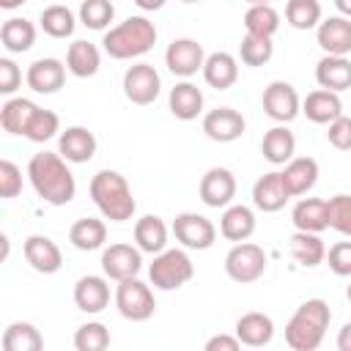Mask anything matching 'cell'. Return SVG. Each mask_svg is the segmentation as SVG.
<instances>
[{"instance_id":"49","label":"cell","mask_w":351,"mask_h":351,"mask_svg":"<svg viewBox=\"0 0 351 351\" xmlns=\"http://www.w3.org/2000/svg\"><path fill=\"white\" fill-rule=\"evenodd\" d=\"M241 340L236 335H214L206 340V351H239Z\"/></svg>"},{"instance_id":"48","label":"cell","mask_w":351,"mask_h":351,"mask_svg":"<svg viewBox=\"0 0 351 351\" xmlns=\"http://www.w3.org/2000/svg\"><path fill=\"white\" fill-rule=\"evenodd\" d=\"M22 85V71L11 58H0V93L11 96Z\"/></svg>"},{"instance_id":"22","label":"cell","mask_w":351,"mask_h":351,"mask_svg":"<svg viewBox=\"0 0 351 351\" xmlns=\"http://www.w3.org/2000/svg\"><path fill=\"white\" fill-rule=\"evenodd\" d=\"M315 82L326 90L343 93L351 88V60L348 55H324L315 66Z\"/></svg>"},{"instance_id":"13","label":"cell","mask_w":351,"mask_h":351,"mask_svg":"<svg viewBox=\"0 0 351 351\" xmlns=\"http://www.w3.org/2000/svg\"><path fill=\"white\" fill-rule=\"evenodd\" d=\"M197 192L208 208H225L236 197V176L228 167H208L200 178Z\"/></svg>"},{"instance_id":"38","label":"cell","mask_w":351,"mask_h":351,"mask_svg":"<svg viewBox=\"0 0 351 351\" xmlns=\"http://www.w3.org/2000/svg\"><path fill=\"white\" fill-rule=\"evenodd\" d=\"M38 25L41 30L49 36V38H69L77 27V19H74V11L69 5H47L38 16Z\"/></svg>"},{"instance_id":"10","label":"cell","mask_w":351,"mask_h":351,"mask_svg":"<svg viewBox=\"0 0 351 351\" xmlns=\"http://www.w3.org/2000/svg\"><path fill=\"white\" fill-rule=\"evenodd\" d=\"M203 63H206V52L203 44L195 38H176L165 49V66L173 77L189 80L197 71H203Z\"/></svg>"},{"instance_id":"43","label":"cell","mask_w":351,"mask_h":351,"mask_svg":"<svg viewBox=\"0 0 351 351\" xmlns=\"http://www.w3.org/2000/svg\"><path fill=\"white\" fill-rule=\"evenodd\" d=\"M58 132H60V118H58V112L38 107V112L33 115V121H30L25 137H27L30 143H47V140H52Z\"/></svg>"},{"instance_id":"28","label":"cell","mask_w":351,"mask_h":351,"mask_svg":"<svg viewBox=\"0 0 351 351\" xmlns=\"http://www.w3.org/2000/svg\"><path fill=\"white\" fill-rule=\"evenodd\" d=\"M261 154L269 165H288L296 154V137L293 132L285 126V123H277L271 126L266 134H263V143H261Z\"/></svg>"},{"instance_id":"50","label":"cell","mask_w":351,"mask_h":351,"mask_svg":"<svg viewBox=\"0 0 351 351\" xmlns=\"http://www.w3.org/2000/svg\"><path fill=\"white\" fill-rule=\"evenodd\" d=\"M337 348L340 351H351V321L343 324V329L337 332Z\"/></svg>"},{"instance_id":"17","label":"cell","mask_w":351,"mask_h":351,"mask_svg":"<svg viewBox=\"0 0 351 351\" xmlns=\"http://www.w3.org/2000/svg\"><path fill=\"white\" fill-rule=\"evenodd\" d=\"M315 41L324 49V55H351V19L348 16L321 19L315 27Z\"/></svg>"},{"instance_id":"35","label":"cell","mask_w":351,"mask_h":351,"mask_svg":"<svg viewBox=\"0 0 351 351\" xmlns=\"http://www.w3.org/2000/svg\"><path fill=\"white\" fill-rule=\"evenodd\" d=\"M69 241L82 252L101 250L107 241V225L96 217H82L69 228Z\"/></svg>"},{"instance_id":"23","label":"cell","mask_w":351,"mask_h":351,"mask_svg":"<svg viewBox=\"0 0 351 351\" xmlns=\"http://www.w3.org/2000/svg\"><path fill=\"white\" fill-rule=\"evenodd\" d=\"M167 107L170 112L178 118V121H195L200 112H203V90L189 82V80H181L170 88V96H167Z\"/></svg>"},{"instance_id":"6","label":"cell","mask_w":351,"mask_h":351,"mask_svg":"<svg viewBox=\"0 0 351 351\" xmlns=\"http://www.w3.org/2000/svg\"><path fill=\"white\" fill-rule=\"evenodd\" d=\"M263 271H266V252L252 241H236L225 255V274L233 282L250 285L261 280Z\"/></svg>"},{"instance_id":"46","label":"cell","mask_w":351,"mask_h":351,"mask_svg":"<svg viewBox=\"0 0 351 351\" xmlns=\"http://www.w3.org/2000/svg\"><path fill=\"white\" fill-rule=\"evenodd\" d=\"M326 263L332 274L337 277H351V241H337L326 252Z\"/></svg>"},{"instance_id":"24","label":"cell","mask_w":351,"mask_h":351,"mask_svg":"<svg viewBox=\"0 0 351 351\" xmlns=\"http://www.w3.org/2000/svg\"><path fill=\"white\" fill-rule=\"evenodd\" d=\"M302 112L307 115V121L313 123H332L335 118L343 115V101H340V93L335 90H326V88H318V90H310L302 101Z\"/></svg>"},{"instance_id":"11","label":"cell","mask_w":351,"mask_h":351,"mask_svg":"<svg viewBox=\"0 0 351 351\" xmlns=\"http://www.w3.org/2000/svg\"><path fill=\"white\" fill-rule=\"evenodd\" d=\"M266 115L277 123H291L299 112H302V99L296 93V88L285 80H274L266 85L263 90V99H261Z\"/></svg>"},{"instance_id":"3","label":"cell","mask_w":351,"mask_h":351,"mask_svg":"<svg viewBox=\"0 0 351 351\" xmlns=\"http://www.w3.org/2000/svg\"><path fill=\"white\" fill-rule=\"evenodd\" d=\"M329 321H332L329 304L324 299H307L296 307V313L285 324V343L293 351H315L324 343Z\"/></svg>"},{"instance_id":"25","label":"cell","mask_w":351,"mask_h":351,"mask_svg":"<svg viewBox=\"0 0 351 351\" xmlns=\"http://www.w3.org/2000/svg\"><path fill=\"white\" fill-rule=\"evenodd\" d=\"M291 222L296 230H310V233H324L329 228V206L324 197H302L293 211Z\"/></svg>"},{"instance_id":"52","label":"cell","mask_w":351,"mask_h":351,"mask_svg":"<svg viewBox=\"0 0 351 351\" xmlns=\"http://www.w3.org/2000/svg\"><path fill=\"white\" fill-rule=\"evenodd\" d=\"M335 8L340 11V16H348L351 19V0H335Z\"/></svg>"},{"instance_id":"54","label":"cell","mask_w":351,"mask_h":351,"mask_svg":"<svg viewBox=\"0 0 351 351\" xmlns=\"http://www.w3.org/2000/svg\"><path fill=\"white\" fill-rule=\"evenodd\" d=\"M250 5H258V3H271V0H247Z\"/></svg>"},{"instance_id":"12","label":"cell","mask_w":351,"mask_h":351,"mask_svg":"<svg viewBox=\"0 0 351 351\" xmlns=\"http://www.w3.org/2000/svg\"><path fill=\"white\" fill-rule=\"evenodd\" d=\"M143 269V250L140 247H132V244H110L104 247L101 252V271L104 277L121 282V280H129V277H137Z\"/></svg>"},{"instance_id":"2","label":"cell","mask_w":351,"mask_h":351,"mask_svg":"<svg viewBox=\"0 0 351 351\" xmlns=\"http://www.w3.org/2000/svg\"><path fill=\"white\" fill-rule=\"evenodd\" d=\"M88 192H90L96 208L101 211V217L110 222H126L137 211V200L132 195V186L118 170H99L90 178Z\"/></svg>"},{"instance_id":"26","label":"cell","mask_w":351,"mask_h":351,"mask_svg":"<svg viewBox=\"0 0 351 351\" xmlns=\"http://www.w3.org/2000/svg\"><path fill=\"white\" fill-rule=\"evenodd\" d=\"M236 337L241 340V346H250V348L269 346L271 337H274V321L266 313H258V310L244 313L236 321Z\"/></svg>"},{"instance_id":"29","label":"cell","mask_w":351,"mask_h":351,"mask_svg":"<svg viewBox=\"0 0 351 351\" xmlns=\"http://www.w3.org/2000/svg\"><path fill=\"white\" fill-rule=\"evenodd\" d=\"M167 239H170V230L165 225L162 217L156 214H145L134 222V244L148 252V255H159L162 250H167Z\"/></svg>"},{"instance_id":"36","label":"cell","mask_w":351,"mask_h":351,"mask_svg":"<svg viewBox=\"0 0 351 351\" xmlns=\"http://www.w3.org/2000/svg\"><path fill=\"white\" fill-rule=\"evenodd\" d=\"M0 343H3V351H41L44 348L41 332L33 324H27V321L8 324Z\"/></svg>"},{"instance_id":"7","label":"cell","mask_w":351,"mask_h":351,"mask_svg":"<svg viewBox=\"0 0 351 351\" xmlns=\"http://www.w3.org/2000/svg\"><path fill=\"white\" fill-rule=\"evenodd\" d=\"M115 307L126 321L140 324V321H148L154 315L156 299H154V291L143 280L129 277V280H121L115 288Z\"/></svg>"},{"instance_id":"21","label":"cell","mask_w":351,"mask_h":351,"mask_svg":"<svg viewBox=\"0 0 351 351\" xmlns=\"http://www.w3.org/2000/svg\"><path fill=\"white\" fill-rule=\"evenodd\" d=\"M280 173H282V184H285L288 195L291 197H302L318 181V162L313 156H293L285 165V170H280Z\"/></svg>"},{"instance_id":"42","label":"cell","mask_w":351,"mask_h":351,"mask_svg":"<svg viewBox=\"0 0 351 351\" xmlns=\"http://www.w3.org/2000/svg\"><path fill=\"white\" fill-rule=\"evenodd\" d=\"M115 16L112 0H82L80 5V22L90 30H104Z\"/></svg>"},{"instance_id":"39","label":"cell","mask_w":351,"mask_h":351,"mask_svg":"<svg viewBox=\"0 0 351 351\" xmlns=\"http://www.w3.org/2000/svg\"><path fill=\"white\" fill-rule=\"evenodd\" d=\"M324 19V8L318 0H288L285 3V22L293 30H313Z\"/></svg>"},{"instance_id":"20","label":"cell","mask_w":351,"mask_h":351,"mask_svg":"<svg viewBox=\"0 0 351 351\" xmlns=\"http://www.w3.org/2000/svg\"><path fill=\"white\" fill-rule=\"evenodd\" d=\"M74 304L77 310L88 313V315H96L101 313L107 304H110V285H107V277H99V274H85L77 280L74 285Z\"/></svg>"},{"instance_id":"18","label":"cell","mask_w":351,"mask_h":351,"mask_svg":"<svg viewBox=\"0 0 351 351\" xmlns=\"http://www.w3.org/2000/svg\"><path fill=\"white\" fill-rule=\"evenodd\" d=\"M291 200L285 184H282V173L280 170H271V173H263L255 186H252V203L258 211L263 214H274L280 208H285V203Z\"/></svg>"},{"instance_id":"41","label":"cell","mask_w":351,"mask_h":351,"mask_svg":"<svg viewBox=\"0 0 351 351\" xmlns=\"http://www.w3.org/2000/svg\"><path fill=\"white\" fill-rule=\"evenodd\" d=\"M107 346H110V329L99 321H88L74 332L77 351H104Z\"/></svg>"},{"instance_id":"14","label":"cell","mask_w":351,"mask_h":351,"mask_svg":"<svg viewBox=\"0 0 351 351\" xmlns=\"http://www.w3.org/2000/svg\"><path fill=\"white\" fill-rule=\"evenodd\" d=\"M244 129H247V121L233 107H217L203 115V132L214 143H233L244 134Z\"/></svg>"},{"instance_id":"44","label":"cell","mask_w":351,"mask_h":351,"mask_svg":"<svg viewBox=\"0 0 351 351\" xmlns=\"http://www.w3.org/2000/svg\"><path fill=\"white\" fill-rule=\"evenodd\" d=\"M329 206V228L351 239V195H335L326 200Z\"/></svg>"},{"instance_id":"19","label":"cell","mask_w":351,"mask_h":351,"mask_svg":"<svg viewBox=\"0 0 351 351\" xmlns=\"http://www.w3.org/2000/svg\"><path fill=\"white\" fill-rule=\"evenodd\" d=\"M58 154L66 162H71V165L90 162L93 154H96V137H93V132L85 129V126H69L58 137Z\"/></svg>"},{"instance_id":"16","label":"cell","mask_w":351,"mask_h":351,"mask_svg":"<svg viewBox=\"0 0 351 351\" xmlns=\"http://www.w3.org/2000/svg\"><path fill=\"white\" fill-rule=\"evenodd\" d=\"M66 63H60L58 58H38L27 66L25 82L36 93H58L66 82Z\"/></svg>"},{"instance_id":"4","label":"cell","mask_w":351,"mask_h":351,"mask_svg":"<svg viewBox=\"0 0 351 351\" xmlns=\"http://www.w3.org/2000/svg\"><path fill=\"white\" fill-rule=\"evenodd\" d=\"M156 25L148 16H129L121 25L110 27L101 38L104 52L115 60H132L154 49L156 44Z\"/></svg>"},{"instance_id":"56","label":"cell","mask_w":351,"mask_h":351,"mask_svg":"<svg viewBox=\"0 0 351 351\" xmlns=\"http://www.w3.org/2000/svg\"><path fill=\"white\" fill-rule=\"evenodd\" d=\"M181 3H189L192 5V3H203V0H181Z\"/></svg>"},{"instance_id":"33","label":"cell","mask_w":351,"mask_h":351,"mask_svg":"<svg viewBox=\"0 0 351 351\" xmlns=\"http://www.w3.org/2000/svg\"><path fill=\"white\" fill-rule=\"evenodd\" d=\"M38 112V104H33L30 99H22V96H14L8 99L3 107H0V126L8 132V134H22L27 132L33 115Z\"/></svg>"},{"instance_id":"9","label":"cell","mask_w":351,"mask_h":351,"mask_svg":"<svg viewBox=\"0 0 351 351\" xmlns=\"http://www.w3.org/2000/svg\"><path fill=\"white\" fill-rule=\"evenodd\" d=\"M173 236L176 241H181L184 250H208L217 241V228L208 217L184 211L173 219Z\"/></svg>"},{"instance_id":"34","label":"cell","mask_w":351,"mask_h":351,"mask_svg":"<svg viewBox=\"0 0 351 351\" xmlns=\"http://www.w3.org/2000/svg\"><path fill=\"white\" fill-rule=\"evenodd\" d=\"M291 255L299 266L304 269H315L318 263L326 261V247L321 241V233H310V230H296L291 236Z\"/></svg>"},{"instance_id":"30","label":"cell","mask_w":351,"mask_h":351,"mask_svg":"<svg viewBox=\"0 0 351 351\" xmlns=\"http://www.w3.org/2000/svg\"><path fill=\"white\" fill-rule=\"evenodd\" d=\"M219 233L228 241H247L255 233V214H252V208L244 206V203L225 206V211L219 217Z\"/></svg>"},{"instance_id":"8","label":"cell","mask_w":351,"mask_h":351,"mask_svg":"<svg viewBox=\"0 0 351 351\" xmlns=\"http://www.w3.org/2000/svg\"><path fill=\"white\" fill-rule=\"evenodd\" d=\"M162 90V77L151 63H134L123 71V96L137 104V107H148L156 101Z\"/></svg>"},{"instance_id":"27","label":"cell","mask_w":351,"mask_h":351,"mask_svg":"<svg viewBox=\"0 0 351 351\" xmlns=\"http://www.w3.org/2000/svg\"><path fill=\"white\" fill-rule=\"evenodd\" d=\"M203 80H206V85H211L217 90L233 88L236 80H239V60L230 52H211V55H206Z\"/></svg>"},{"instance_id":"53","label":"cell","mask_w":351,"mask_h":351,"mask_svg":"<svg viewBox=\"0 0 351 351\" xmlns=\"http://www.w3.org/2000/svg\"><path fill=\"white\" fill-rule=\"evenodd\" d=\"M22 3H27V0H0V8H5V11H14V8H19Z\"/></svg>"},{"instance_id":"31","label":"cell","mask_w":351,"mask_h":351,"mask_svg":"<svg viewBox=\"0 0 351 351\" xmlns=\"http://www.w3.org/2000/svg\"><path fill=\"white\" fill-rule=\"evenodd\" d=\"M0 41H3L5 52L22 55L36 44V25L30 19H25V16H11L0 27Z\"/></svg>"},{"instance_id":"40","label":"cell","mask_w":351,"mask_h":351,"mask_svg":"<svg viewBox=\"0 0 351 351\" xmlns=\"http://www.w3.org/2000/svg\"><path fill=\"white\" fill-rule=\"evenodd\" d=\"M271 55H274V44H271V38L244 33L241 47H239V58H241L244 66H252V69H255V66H266V63L271 60Z\"/></svg>"},{"instance_id":"45","label":"cell","mask_w":351,"mask_h":351,"mask_svg":"<svg viewBox=\"0 0 351 351\" xmlns=\"http://www.w3.org/2000/svg\"><path fill=\"white\" fill-rule=\"evenodd\" d=\"M19 192H22V170L11 159H3L0 162V195L5 200H11Z\"/></svg>"},{"instance_id":"32","label":"cell","mask_w":351,"mask_h":351,"mask_svg":"<svg viewBox=\"0 0 351 351\" xmlns=\"http://www.w3.org/2000/svg\"><path fill=\"white\" fill-rule=\"evenodd\" d=\"M101 66V52L96 44L90 41H74L69 44V52H66V69L69 74L80 77V80H88L99 71Z\"/></svg>"},{"instance_id":"47","label":"cell","mask_w":351,"mask_h":351,"mask_svg":"<svg viewBox=\"0 0 351 351\" xmlns=\"http://www.w3.org/2000/svg\"><path fill=\"white\" fill-rule=\"evenodd\" d=\"M326 140L337 148V151H351V118L340 115L329 123L326 129Z\"/></svg>"},{"instance_id":"51","label":"cell","mask_w":351,"mask_h":351,"mask_svg":"<svg viewBox=\"0 0 351 351\" xmlns=\"http://www.w3.org/2000/svg\"><path fill=\"white\" fill-rule=\"evenodd\" d=\"M165 3L167 0H134V5L140 11H159V8H165Z\"/></svg>"},{"instance_id":"1","label":"cell","mask_w":351,"mask_h":351,"mask_svg":"<svg viewBox=\"0 0 351 351\" xmlns=\"http://www.w3.org/2000/svg\"><path fill=\"white\" fill-rule=\"evenodd\" d=\"M27 178L36 195L49 206H66L77 195L74 173L69 170L66 159L52 151H38L27 162Z\"/></svg>"},{"instance_id":"55","label":"cell","mask_w":351,"mask_h":351,"mask_svg":"<svg viewBox=\"0 0 351 351\" xmlns=\"http://www.w3.org/2000/svg\"><path fill=\"white\" fill-rule=\"evenodd\" d=\"M346 296H348V302H351V282H348V288H346Z\"/></svg>"},{"instance_id":"5","label":"cell","mask_w":351,"mask_h":351,"mask_svg":"<svg viewBox=\"0 0 351 351\" xmlns=\"http://www.w3.org/2000/svg\"><path fill=\"white\" fill-rule=\"evenodd\" d=\"M195 277V263L184 250H162L148 266V280L159 291H176Z\"/></svg>"},{"instance_id":"37","label":"cell","mask_w":351,"mask_h":351,"mask_svg":"<svg viewBox=\"0 0 351 351\" xmlns=\"http://www.w3.org/2000/svg\"><path fill=\"white\" fill-rule=\"evenodd\" d=\"M244 30L250 36H263V38H271L277 30H280V14L271 3H258V5H250L247 14H244Z\"/></svg>"},{"instance_id":"15","label":"cell","mask_w":351,"mask_h":351,"mask_svg":"<svg viewBox=\"0 0 351 351\" xmlns=\"http://www.w3.org/2000/svg\"><path fill=\"white\" fill-rule=\"evenodd\" d=\"M22 252H25V261L30 263V269H36L38 274H55L63 266L60 247L49 236H41V233L27 236L22 244Z\"/></svg>"}]
</instances>
